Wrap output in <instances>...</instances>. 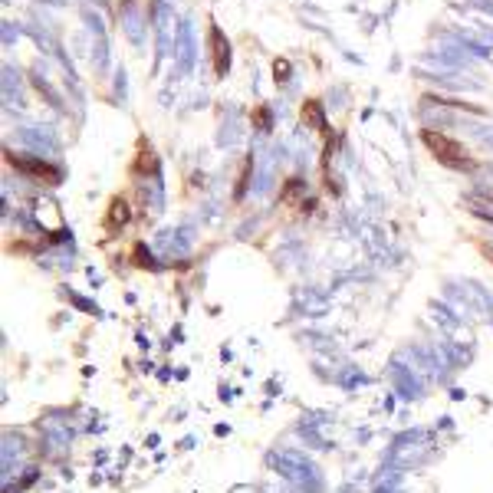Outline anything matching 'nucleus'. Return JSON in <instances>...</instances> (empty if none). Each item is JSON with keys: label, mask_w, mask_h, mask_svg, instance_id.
<instances>
[{"label": "nucleus", "mask_w": 493, "mask_h": 493, "mask_svg": "<svg viewBox=\"0 0 493 493\" xmlns=\"http://www.w3.org/2000/svg\"><path fill=\"white\" fill-rule=\"evenodd\" d=\"M14 165H24V171L26 175H36V178H43V181H50V185H56L60 181V171H53V165H46V162H33V158H10Z\"/></svg>", "instance_id": "obj_2"}, {"label": "nucleus", "mask_w": 493, "mask_h": 493, "mask_svg": "<svg viewBox=\"0 0 493 493\" xmlns=\"http://www.w3.org/2000/svg\"><path fill=\"white\" fill-rule=\"evenodd\" d=\"M421 142H425V148L434 155V162L444 165V168H451V171L474 168V162H470L467 152H464V145L454 142V138L441 135V132H434V128H425V132H421Z\"/></svg>", "instance_id": "obj_1"}, {"label": "nucleus", "mask_w": 493, "mask_h": 493, "mask_svg": "<svg viewBox=\"0 0 493 493\" xmlns=\"http://www.w3.org/2000/svg\"><path fill=\"white\" fill-rule=\"evenodd\" d=\"M214 50H217V73H227V43L221 46V36L214 40Z\"/></svg>", "instance_id": "obj_3"}]
</instances>
